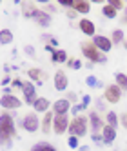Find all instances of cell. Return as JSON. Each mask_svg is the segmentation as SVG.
I'll return each instance as SVG.
<instances>
[{
  "mask_svg": "<svg viewBox=\"0 0 127 151\" xmlns=\"http://www.w3.org/2000/svg\"><path fill=\"white\" fill-rule=\"evenodd\" d=\"M16 135V127H15V120L9 113H2L0 115V147H11L13 138Z\"/></svg>",
  "mask_w": 127,
  "mask_h": 151,
  "instance_id": "6da1fadb",
  "label": "cell"
},
{
  "mask_svg": "<svg viewBox=\"0 0 127 151\" xmlns=\"http://www.w3.org/2000/svg\"><path fill=\"white\" fill-rule=\"evenodd\" d=\"M82 53H83V57L89 58L94 64H105V62H107L105 55L102 51L96 49V46H94L93 42H91V44H89V42H82Z\"/></svg>",
  "mask_w": 127,
  "mask_h": 151,
  "instance_id": "7a4b0ae2",
  "label": "cell"
},
{
  "mask_svg": "<svg viewBox=\"0 0 127 151\" xmlns=\"http://www.w3.org/2000/svg\"><path fill=\"white\" fill-rule=\"evenodd\" d=\"M67 131L71 133V137H83L87 133V116H83V115H80V116H75L71 120V124H69V129Z\"/></svg>",
  "mask_w": 127,
  "mask_h": 151,
  "instance_id": "3957f363",
  "label": "cell"
},
{
  "mask_svg": "<svg viewBox=\"0 0 127 151\" xmlns=\"http://www.w3.org/2000/svg\"><path fill=\"white\" fill-rule=\"evenodd\" d=\"M69 118L66 115H55V118H53V131H55L56 135H62L66 133L69 129Z\"/></svg>",
  "mask_w": 127,
  "mask_h": 151,
  "instance_id": "277c9868",
  "label": "cell"
},
{
  "mask_svg": "<svg viewBox=\"0 0 127 151\" xmlns=\"http://www.w3.org/2000/svg\"><path fill=\"white\" fill-rule=\"evenodd\" d=\"M103 96H105V100H107L109 104H118L120 99H122V89H120L116 84H111V86H107V88H105Z\"/></svg>",
  "mask_w": 127,
  "mask_h": 151,
  "instance_id": "5b68a950",
  "label": "cell"
},
{
  "mask_svg": "<svg viewBox=\"0 0 127 151\" xmlns=\"http://www.w3.org/2000/svg\"><path fill=\"white\" fill-rule=\"evenodd\" d=\"M93 44L96 46V49L102 51L103 55H105V53H109V51L113 49V42H111V38L103 37V35H94V37H93Z\"/></svg>",
  "mask_w": 127,
  "mask_h": 151,
  "instance_id": "8992f818",
  "label": "cell"
},
{
  "mask_svg": "<svg viewBox=\"0 0 127 151\" xmlns=\"http://www.w3.org/2000/svg\"><path fill=\"white\" fill-rule=\"evenodd\" d=\"M22 126H24V129H26V131H29V133H35V131H38V127H40L38 116H36L35 113H29V115H26V116H24V120H22Z\"/></svg>",
  "mask_w": 127,
  "mask_h": 151,
  "instance_id": "52a82bcc",
  "label": "cell"
},
{
  "mask_svg": "<svg viewBox=\"0 0 127 151\" xmlns=\"http://www.w3.org/2000/svg\"><path fill=\"white\" fill-rule=\"evenodd\" d=\"M22 91H24V100H26V104L31 106V104L36 102V88L31 82H24Z\"/></svg>",
  "mask_w": 127,
  "mask_h": 151,
  "instance_id": "ba28073f",
  "label": "cell"
},
{
  "mask_svg": "<svg viewBox=\"0 0 127 151\" xmlns=\"http://www.w3.org/2000/svg\"><path fill=\"white\" fill-rule=\"evenodd\" d=\"M0 106H2L4 109H18V107L22 106V102L13 95H4L2 100H0Z\"/></svg>",
  "mask_w": 127,
  "mask_h": 151,
  "instance_id": "9c48e42d",
  "label": "cell"
},
{
  "mask_svg": "<svg viewBox=\"0 0 127 151\" xmlns=\"http://www.w3.org/2000/svg\"><path fill=\"white\" fill-rule=\"evenodd\" d=\"M55 89L58 91H66L67 89V86H69V78H67V75L63 73V71H56L55 73Z\"/></svg>",
  "mask_w": 127,
  "mask_h": 151,
  "instance_id": "30bf717a",
  "label": "cell"
},
{
  "mask_svg": "<svg viewBox=\"0 0 127 151\" xmlns=\"http://www.w3.org/2000/svg\"><path fill=\"white\" fill-rule=\"evenodd\" d=\"M31 18H35L38 22V26H42V27H47L51 24V15H47L46 11H38V9H35L31 13Z\"/></svg>",
  "mask_w": 127,
  "mask_h": 151,
  "instance_id": "8fae6325",
  "label": "cell"
},
{
  "mask_svg": "<svg viewBox=\"0 0 127 151\" xmlns=\"http://www.w3.org/2000/svg\"><path fill=\"white\" fill-rule=\"evenodd\" d=\"M102 138H103V144L111 146V144L114 142V138H116V127L105 124V126H103V129H102Z\"/></svg>",
  "mask_w": 127,
  "mask_h": 151,
  "instance_id": "7c38bea8",
  "label": "cell"
},
{
  "mask_svg": "<svg viewBox=\"0 0 127 151\" xmlns=\"http://www.w3.org/2000/svg\"><path fill=\"white\" fill-rule=\"evenodd\" d=\"M89 120H91V129H93V135L102 133V129H103V122H102V118L98 116V113H96V111L89 113Z\"/></svg>",
  "mask_w": 127,
  "mask_h": 151,
  "instance_id": "4fadbf2b",
  "label": "cell"
},
{
  "mask_svg": "<svg viewBox=\"0 0 127 151\" xmlns=\"http://www.w3.org/2000/svg\"><path fill=\"white\" fill-rule=\"evenodd\" d=\"M80 31L83 35H87V37H94V31H96V27H94V22H91L89 18H82L80 20Z\"/></svg>",
  "mask_w": 127,
  "mask_h": 151,
  "instance_id": "5bb4252c",
  "label": "cell"
},
{
  "mask_svg": "<svg viewBox=\"0 0 127 151\" xmlns=\"http://www.w3.org/2000/svg\"><path fill=\"white\" fill-rule=\"evenodd\" d=\"M69 111V100L67 99H60L53 104V113L55 115H66Z\"/></svg>",
  "mask_w": 127,
  "mask_h": 151,
  "instance_id": "9a60e30c",
  "label": "cell"
},
{
  "mask_svg": "<svg viewBox=\"0 0 127 151\" xmlns=\"http://www.w3.org/2000/svg\"><path fill=\"white\" fill-rule=\"evenodd\" d=\"M49 106H51V102L46 99V96H40V99H36V102L33 104V107H35L36 113H47Z\"/></svg>",
  "mask_w": 127,
  "mask_h": 151,
  "instance_id": "2e32d148",
  "label": "cell"
},
{
  "mask_svg": "<svg viewBox=\"0 0 127 151\" xmlns=\"http://www.w3.org/2000/svg\"><path fill=\"white\" fill-rule=\"evenodd\" d=\"M73 9H75L76 13H82V15H86L91 11V4L86 2V0H75V4H73Z\"/></svg>",
  "mask_w": 127,
  "mask_h": 151,
  "instance_id": "e0dca14e",
  "label": "cell"
},
{
  "mask_svg": "<svg viewBox=\"0 0 127 151\" xmlns=\"http://www.w3.org/2000/svg\"><path fill=\"white\" fill-rule=\"evenodd\" d=\"M53 118H55V113H46L44 120H42V131L44 133H49L51 131V126H53Z\"/></svg>",
  "mask_w": 127,
  "mask_h": 151,
  "instance_id": "ac0fdd59",
  "label": "cell"
},
{
  "mask_svg": "<svg viewBox=\"0 0 127 151\" xmlns=\"http://www.w3.org/2000/svg\"><path fill=\"white\" fill-rule=\"evenodd\" d=\"M114 80H116V86H118L122 91H127V75L125 73H116Z\"/></svg>",
  "mask_w": 127,
  "mask_h": 151,
  "instance_id": "d6986e66",
  "label": "cell"
},
{
  "mask_svg": "<svg viewBox=\"0 0 127 151\" xmlns=\"http://www.w3.org/2000/svg\"><path fill=\"white\" fill-rule=\"evenodd\" d=\"M13 42V33L9 29H2L0 31V44L6 46V44H11Z\"/></svg>",
  "mask_w": 127,
  "mask_h": 151,
  "instance_id": "ffe728a7",
  "label": "cell"
},
{
  "mask_svg": "<svg viewBox=\"0 0 127 151\" xmlns=\"http://www.w3.org/2000/svg\"><path fill=\"white\" fill-rule=\"evenodd\" d=\"M123 40H125L123 29H114L113 31V37H111V42H113V44H122Z\"/></svg>",
  "mask_w": 127,
  "mask_h": 151,
  "instance_id": "44dd1931",
  "label": "cell"
},
{
  "mask_svg": "<svg viewBox=\"0 0 127 151\" xmlns=\"http://www.w3.org/2000/svg\"><path fill=\"white\" fill-rule=\"evenodd\" d=\"M53 62H67V53L63 51V49H60V51H55L53 53Z\"/></svg>",
  "mask_w": 127,
  "mask_h": 151,
  "instance_id": "7402d4cb",
  "label": "cell"
},
{
  "mask_svg": "<svg viewBox=\"0 0 127 151\" xmlns=\"http://www.w3.org/2000/svg\"><path fill=\"white\" fill-rule=\"evenodd\" d=\"M102 15H103L105 18H116L118 11H116V9H113V7L107 4V6H103V9H102Z\"/></svg>",
  "mask_w": 127,
  "mask_h": 151,
  "instance_id": "603a6c76",
  "label": "cell"
},
{
  "mask_svg": "<svg viewBox=\"0 0 127 151\" xmlns=\"http://www.w3.org/2000/svg\"><path fill=\"white\" fill-rule=\"evenodd\" d=\"M105 120H107V126L116 127V126H118V115H116L114 111H109V113H107V116H105Z\"/></svg>",
  "mask_w": 127,
  "mask_h": 151,
  "instance_id": "cb8c5ba5",
  "label": "cell"
},
{
  "mask_svg": "<svg viewBox=\"0 0 127 151\" xmlns=\"http://www.w3.org/2000/svg\"><path fill=\"white\" fill-rule=\"evenodd\" d=\"M86 84L89 86V88H96V89H98V88H102V82H100L96 77H93V75H89V77L86 78Z\"/></svg>",
  "mask_w": 127,
  "mask_h": 151,
  "instance_id": "d4e9b609",
  "label": "cell"
},
{
  "mask_svg": "<svg viewBox=\"0 0 127 151\" xmlns=\"http://www.w3.org/2000/svg\"><path fill=\"white\" fill-rule=\"evenodd\" d=\"M27 73H29V77L33 78V80H36V82H40V80H42V71H40V69H36V68H31Z\"/></svg>",
  "mask_w": 127,
  "mask_h": 151,
  "instance_id": "484cf974",
  "label": "cell"
},
{
  "mask_svg": "<svg viewBox=\"0 0 127 151\" xmlns=\"http://www.w3.org/2000/svg\"><path fill=\"white\" fill-rule=\"evenodd\" d=\"M109 6H111L113 9H116V11H120V9H123V7H125L122 0H109Z\"/></svg>",
  "mask_w": 127,
  "mask_h": 151,
  "instance_id": "4316f807",
  "label": "cell"
},
{
  "mask_svg": "<svg viewBox=\"0 0 127 151\" xmlns=\"http://www.w3.org/2000/svg\"><path fill=\"white\" fill-rule=\"evenodd\" d=\"M69 147H71V149L80 147V144H78V137H69Z\"/></svg>",
  "mask_w": 127,
  "mask_h": 151,
  "instance_id": "83f0119b",
  "label": "cell"
},
{
  "mask_svg": "<svg viewBox=\"0 0 127 151\" xmlns=\"http://www.w3.org/2000/svg\"><path fill=\"white\" fill-rule=\"evenodd\" d=\"M67 66L73 68V69H80V68H82V62H80V60H69Z\"/></svg>",
  "mask_w": 127,
  "mask_h": 151,
  "instance_id": "f1b7e54d",
  "label": "cell"
},
{
  "mask_svg": "<svg viewBox=\"0 0 127 151\" xmlns=\"http://www.w3.org/2000/svg\"><path fill=\"white\" fill-rule=\"evenodd\" d=\"M73 4H75V0H60V6L63 7H73Z\"/></svg>",
  "mask_w": 127,
  "mask_h": 151,
  "instance_id": "f546056e",
  "label": "cell"
},
{
  "mask_svg": "<svg viewBox=\"0 0 127 151\" xmlns=\"http://www.w3.org/2000/svg\"><path fill=\"white\" fill-rule=\"evenodd\" d=\"M42 151H56V149L53 147L51 144H46V142H42Z\"/></svg>",
  "mask_w": 127,
  "mask_h": 151,
  "instance_id": "4dcf8cb0",
  "label": "cell"
},
{
  "mask_svg": "<svg viewBox=\"0 0 127 151\" xmlns=\"http://www.w3.org/2000/svg\"><path fill=\"white\" fill-rule=\"evenodd\" d=\"M13 88L22 89V88H24V82H22V80H18V78H15V80H13Z\"/></svg>",
  "mask_w": 127,
  "mask_h": 151,
  "instance_id": "1f68e13d",
  "label": "cell"
},
{
  "mask_svg": "<svg viewBox=\"0 0 127 151\" xmlns=\"http://www.w3.org/2000/svg\"><path fill=\"white\" fill-rule=\"evenodd\" d=\"M89 104H91V96H89V95H86V96L82 99V106H83V107H87Z\"/></svg>",
  "mask_w": 127,
  "mask_h": 151,
  "instance_id": "d6a6232c",
  "label": "cell"
},
{
  "mask_svg": "<svg viewBox=\"0 0 127 151\" xmlns=\"http://www.w3.org/2000/svg\"><path fill=\"white\" fill-rule=\"evenodd\" d=\"M26 53H27V55H31V57H33V55H35V49L31 47V46H26Z\"/></svg>",
  "mask_w": 127,
  "mask_h": 151,
  "instance_id": "836d02e7",
  "label": "cell"
},
{
  "mask_svg": "<svg viewBox=\"0 0 127 151\" xmlns=\"http://www.w3.org/2000/svg\"><path fill=\"white\" fill-rule=\"evenodd\" d=\"M67 17H69V18H75V17H76V11H75V9H69V11H67Z\"/></svg>",
  "mask_w": 127,
  "mask_h": 151,
  "instance_id": "e575fe53",
  "label": "cell"
},
{
  "mask_svg": "<svg viewBox=\"0 0 127 151\" xmlns=\"http://www.w3.org/2000/svg\"><path fill=\"white\" fill-rule=\"evenodd\" d=\"M31 151H42V142L35 144V146H33V149H31Z\"/></svg>",
  "mask_w": 127,
  "mask_h": 151,
  "instance_id": "d590c367",
  "label": "cell"
},
{
  "mask_svg": "<svg viewBox=\"0 0 127 151\" xmlns=\"http://www.w3.org/2000/svg\"><path fill=\"white\" fill-rule=\"evenodd\" d=\"M122 124L127 127V115H123V116H122Z\"/></svg>",
  "mask_w": 127,
  "mask_h": 151,
  "instance_id": "8d00e7d4",
  "label": "cell"
},
{
  "mask_svg": "<svg viewBox=\"0 0 127 151\" xmlns=\"http://www.w3.org/2000/svg\"><path fill=\"white\" fill-rule=\"evenodd\" d=\"M80 151H89V146H82V147H80Z\"/></svg>",
  "mask_w": 127,
  "mask_h": 151,
  "instance_id": "74e56055",
  "label": "cell"
},
{
  "mask_svg": "<svg viewBox=\"0 0 127 151\" xmlns=\"http://www.w3.org/2000/svg\"><path fill=\"white\" fill-rule=\"evenodd\" d=\"M123 47H125V49H127V40H123Z\"/></svg>",
  "mask_w": 127,
  "mask_h": 151,
  "instance_id": "f35d334b",
  "label": "cell"
},
{
  "mask_svg": "<svg viewBox=\"0 0 127 151\" xmlns=\"http://www.w3.org/2000/svg\"><path fill=\"white\" fill-rule=\"evenodd\" d=\"M125 11H127V6H125Z\"/></svg>",
  "mask_w": 127,
  "mask_h": 151,
  "instance_id": "ab89813d",
  "label": "cell"
}]
</instances>
